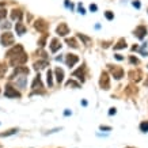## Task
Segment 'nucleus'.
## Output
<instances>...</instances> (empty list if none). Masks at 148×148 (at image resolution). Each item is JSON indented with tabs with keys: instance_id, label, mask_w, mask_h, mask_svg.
<instances>
[{
	"instance_id": "obj_1",
	"label": "nucleus",
	"mask_w": 148,
	"mask_h": 148,
	"mask_svg": "<svg viewBox=\"0 0 148 148\" xmlns=\"http://www.w3.org/2000/svg\"><path fill=\"white\" fill-rule=\"evenodd\" d=\"M7 58H8V61L11 65H16L18 67L19 64H25L27 61V56L25 53V50H23V46L22 45H16L14 46L11 50H8V53H7Z\"/></svg>"
},
{
	"instance_id": "obj_2",
	"label": "nucleus",
	"mask_w": 148,
	"mask_h": 148,
	"mask_svg": "<svg viewBox=\"0 0 148 148\" xmlns=\"http://www.w3.org/2000/svg\"><path fill=\"white\" fill-rule=\"evenodd\" d=\"M4 95L7 98H19V97H21V92L16 91V88H14L12 86H5Z\"/></svg>"
},
{
	"instance_id": "obj_3",
	"label": "nucleus",
	"mask_w": 148,
	"mask_h": 148,
	"mask_svg": "<svg viewBox=\"0 0 148 148\" xmlns=\"http://www.w3.org/2000/svg\"><path fill=\"white\" fill-rule=\"evenodd\" d=\"M0 42H1V45L3 46H11L14 44V36L11 34V33H4V34L1 36Z\"/></svg>"
},
{
	"instance_id": "obj_4",
	"label": "nucleus",
	"mask_w": 148,
	"mask_h": 148,
	"mask_svg": "<svg viewBox=\"0 0 148 148\" xmlns=\"http://www.w3.org/2000/svg\"><path fill=\"white\" fill-rule=\"evenodd\" d=\"M99 86H101V88H103V90H109V87H110V82H109L108 72H102V75H101V80H99Z\"/></svg>"
},
{
	"instance_id": "obj_5",
	"label": "nucleus",
	"mask_w": 148,
	"mask_h": 148,
	"mask_svg": "<svg viewBox=\"0 0 148 148\" xmlns=\"http://www.w3.org/2000/svg\"><path fill=\"white\" fill-rule=\"evenodd\" d=\"M32 88L34 92H42V88H44V86H42V82H41V76L40 75H37L34 77V80H33V84H32Z\"/></svg>"
},
{
	"instance_id": "obj_6",
	"label": "nucleus",
	"mask_w": 148,
	"mask_h": 148,
	"mask_svg": "<svg viewBox=\"0 0 148 148\" xmlns=\"http://www.w3.org/2000/svg\"><path fill=\"white\" fill-rule=\"evenodd\" d=\"M27 75H18V76H15L12 80H15L16 86H18L21 90H23L25 87H26V82H27Z\"/></svg>"
},
{
	"instance_id": "obj_7",
	"label": "nucleus",
	"mask_w": 148,
	"mask_h": 148,
	"mask_svg": "<svg viewBox=\"0 0 148 148\" xmlns=\"http://www.w3.org/2000/svg\"><path fill=\"white\" fill-rule=\"evenodd\" d=\"M110 71H112V75L114 79L120 80L122 76H124V69L121 67H110Z\"/></svg>"
},
{
	"instance_id": "obj_8",
	"label": "nucleus",
	"mask_w": 148,
	"mask_h": 148,
	"mask_svg": "<svg viewBox=\"0 0 148 148\" xmlns=\"http://www.w3.org/2000/svg\"><path fill=\"white\" fill-rule=\"evenodd\" d=\"M34 26H36V29L38 30V32H41V33H45L46 30H48V23H46L44 19H38Z\"/></svg>"
},
{
	"instance_id": "obj_9",
	"label": "nucleus",
	"mask_w": 148,
	"mask_h": 148,
	"mask_svg": "<svg viewBox=\"0 0 148 148\" xmlns=\"http://www.w3.org/2000/svg\"><path fill=\"white\" fill-rule=\"evenodd\" d=\"M145 34H147V27H145V26H139V27H136L135 36L137 37L139 40H143L144 37H145Z\"/></svg>"
},
{
	"instance_id": "obj_10",
	"label": "nucleus",
	"mask_w": 148,
	"mask_h": 148,
	"mask_svg": "<svg viewBox=\"0 0 148 148\" xmlns=\"http://www.w3.org/2000/svg\"><path fill=\"white\" fill-rule=\"evenodd\" d=\"M77 61H79V57H77L76 54H67V60H65V63H67V65L69 68L73 67Z\"/></svg>"
},
{
	"instance_id": "obj_11",
	"label": "nucleus",
	"mask_w": 148,
	"mask_h": 148,
	"mask_svg": "<svg viewBox=\"0 0 148 148\" xmlns=\"http://www.w3.org/2000/svg\"><path fill=\"white\" fill-rule=\"evenodd\" d=\"M68 33H69V29H68L67 23H60V25L57 26V34L58 36L64 37V36H67Z\"/></svg>"
},
{
	"instance_id": "obj_12",
	"label": "nucleus",
	"mask_w": 148,
	"mask_h": 148,
	"mask_svg": "<svg viewBox=\"0 0 148 148\" xmlns=\"http://www.w3.org/2000/svg\"><path fill=\"white\" fill-rule=\"evenodd\" d=\"M18 75H29V69L26 67H16L12 73V76H11V79H14V77L18 76Z\"/></svg>"
},
{
	"instance_id": "obj_13",
	"label": "nucleus",
	"mask_w": 148,
	"mask_h": 148,
	"mask_svg": "<svg viewBox=\"0 0 148 148\" xmlns=\"http://www.w3.org/2000/svg\"><path fill=\"white\" fill-rule=\"evenodd\" d=\"M129 76H130V79H132L133 82H140L143 75H141V72H140L139 69H137V71H135V69H133V71L129 72Z\"/></svg>"
},
{
	"instance_id": "obj_14",
	"label": "nucleus",
	"mask_w": 148,
	"mask_h": 148,
	"mask_svg": "<svg viewBox=\"0 0 148 148\" xmlns=\"http://www.w3.org/2000/svg\"><path fill=\"white\" fill-rule=\"evenodd\" d=\"M60 48H61L60 41H58L57 38H53V40H52V42H50V50H52L53 53H56V52H57Z\"/></svg>"
},
{
	"instance_id": "obj_15",
	"label": "nucleus",
	"mask_w": 148,
	"mask_h": 148,
	"mask_svg": "<svg viewBox=\"0 0 148 148\" xmlns=\"http://www.w3.org/2000/svg\"><path fill=\"white\" fill-rule=\"evenodd\" d=\"M84 73H86V68L84 67H80L79 69H76V71L73 72V76L77 77V79H80L82 82L84 80Z\"/></svg>"
},
{
	"instance_id": "obj_16",
	"label": "nucleus",
	"mask_w": 148,
	"mask_h": 148,
	"mask_svg": "<svg viewBox=\"0 0 148 148\" xmlns=\"http://www.w3.org/2000/svg\"><path fill=\"white\" fill-rule=\"evenodd\" d=\"M15 30H16V34H18V36H23V34L26 33V26H25L23 23L18 22L15 25Z\"/></svg>"
},
{
	"instance_id": "obj_17",
	"label": "nucleus",
	"mask_w": 148,
	"mask_h": 148,
	"mask_svg": "<svg viewBox=\"0 0 148 148\" xmlns=\"http://www.w3.org/2000/svg\"><path fill=\"white\" fill-rule=\"evenodd\" d=\"M54 73H56V80H57L58 83H61V82L64 80V71L61 68H56V69H54Z\"/></svg>"
},
{
	"instance_id": "obj_18",
	"label": "nucleus",
	"mask_w": 148,
	"mask_h": 148,
	"mask_svg": "<svg viewBox=\"0 0 148 148\" xmlns=\"http://www.w3.org/2000/svg\"><path fill=\"white\" fill-rule=\"evenodd\" d=\"M49 65V63H48V60H42V61H37L36 64H34V68L36 69H42V68H45V67H48Z\"/></svg>"
},
{
	"instance_id": "obj_19",
	"label": "nucleus",
	"mask_w": 148,
	"mask_h": 148,
	"mask_svg": "<svg viewBox=\"0 0 148 148\" xmlns=\"http://www.w3.org/2000/svg\"><path fill=\"white\" fill-rule=\"evenodd\" d=\"M126 48V42L124 38H121V40L117 42V45H114V49L116 50H120V49H125Z\"/></svg>"
},
{
	"instance_id": "obj_20",
	"label": "nucleus",
	"mask_w": 148,
	"mask_h": 148,
	"mask_svg": "<svg viewBox=\"0 0 148 148\" xmlns=\"http://www.w3.org/2000/svg\"><path fill=\"white\" fill-rule=\"evenodd\" d=\"M11 18H12L14 21H21V18H22V12H21L19 10H14L12 12H11Z\"/></svg>"
},
{
	"instance_id": "obj_21",
	"label": "nucleus",
	"mask_w": 148,
	"mask_h": 148,
	"mask_svg": "<svg viewBox=\"0 0 148 148\" xmlns=\"http://www.w3.org/2000/svg\"><path fill=\"white\" fill-rule=\"evenodd\" d=\"M46 82H48V86L49 87H52L53 86V73H52V71H48V73H46Z\"/></svg>"
},
{
	"instance_id": "obj_22",
	"label": "nucleus",
	"mask_w": 148,
	"mask_h": 148,
	"mask_svg": "<svg viewBox=\"0 0 148 148\" xmlns=\"http://www.w3.org/2000/svg\"><path fill=\"white\" fill-rule=\"evenodd\" d=\"M67 44L71 46V48H77V46H79L75 38H67Z\"/></svg>"
},
{
	"instance_id": "obj_23",
	"label": "nucleus",
	"mask_w": 148,
	"mask_h": 148,
	"mask_svg": "<svg viewBox=\"0 0 148 148\" xmlns=\"http://www.w3.org/2000/svg\"><path fill=\"white\" fill-rule=\"evenodd\" d=\"M140 130L144 132V133H147L148 132V121H144V122L140 124Z\"/></svg>"
},
{
	"instance_id": "obj_24",
	"label": "nucleus",
	"mask_w": 148,
	"mask_h": 148,
	"mask_svg": "<svg viewBox=\"0 0 148 148\" xmlns=\"http://www.w3.org/2000/svg\"><path fill=\"white\" fill-rule=\"evenodd\" d=\"M67 87H75V88H79V87H80V84H79V83H76L75 80H68L67 82Z\"/></svg>"
},
{
	"instance_id": "obj_25",
	"label": "nucleus",
	"mask_w": 148,
	"mask_h": 148,
	"mask_svg": "<svg viewBox=\"0 0 148 148\" xmlns=\"http://www.w3.org/2000/svg\"><path fill=\"white\" fill-rule=\"evenodd\" d=\"M18 132V129H11L8 132H5V133H0V137H4V136H11V135H15Z\"/></svg>"
},
{
	"instance_id": "obj_26",
	"label": "nucleus",
	"mask_w": 148,
	"mask_h": 148,
	"mask_svg": "<svg viewBox=\"0 0 148 148\" xmlns=\"http://www.w3.org/2000/svg\"><path fill=\"white\" fill-rule=\"evenodd\" d=\"M79 38H80L83 42H84L86 45H90V42H91V40L88 38V37H86V36H83V34H79Z\"/></svg>"
},
{
	"instance_id": "obj_27",
	"label": "nucleus",
	"mask_w": 148,
	"mask_h": 148,
	"mask_svg": "<svg viewBox=\"0 0 148 148\" xmlns=\"http://www.w3.org/2000/svg\"><path fill=\"white\" fill-rule=\"evenodd\" d=\"M46 34H44V37H42V38H40V41H38V45L41 46V48H42V46H45V42H46Z\"/></svg>"
},
{
	"instance_id": "obj_28",
	"label": "nucleus",
	"mask_w": 148,
	"mask_h": 148,
	"mask_svg": "<svg viewBox=\"0 0 148 148\" xmlns=\"http://www.w3.org/2000/svg\"><path fill=\"white\" fill-rule=\"evenodd\" d=\"M105 16H106V19H109V21H112V19L114 18V15H113L112 11H106V12H105Z\"/></svg>"
},
{
	"instance_id": "obj_29",
	"label": "nucleus",
	"mask_w": 148,
	"mask_h": 148,
	"mask_svg": "<svg viewBox=\"0 0 148 148\" xmlns=\"http://www.w3.org/2000/svg\"><path fill=\"white\" fill-rule=\"evenodd\" d=\"M64 1H65L64 4H65V7H67L68 10H73V4H72V3L69 1V0H64Z\"/></svg>"
},
{
	"instance_id": "obj_30",
	"label": "nucleus",
	"mask_w": 148,
	"mask_h": 148,
	"mask_svg": "<svg viewBox=\"0 0 148 148\" xmlns=\"http://www.w3.org/2000/svg\"><path fill=\"white\" fill-rule=\"evenodd\" d=\"M129 61H130V64H135V65H137V64H139V60H137L136 57H133V56H130V57H129Z\"/></svg>"
},
{
	"instance_id": "obj_31",
	"label": "nucleus",
	"mask_w": 148,
	"mask_h": 148,
	"mask_svg": "<svg viewBox=\"0 0 148 148\" xmlns=\"http://www.w3.org/2000/svg\"><path fill=\"white\" fill-rule=\"evenodd\" d=\"M77 11H79V14H82V15H84L86 14V10L83 8V5H82V3L79 5H77Z\"/></svg>"
},
{
	"instance_id": "obj_32",
	"label": "nucleus",
	"mask_w": 148,
	"mask_h": 148,
	"mask_svg": "<svg viewBox=\"0 0 148 148\" xmlns=\"http://www.w3.org/2000/svg\"><path fill=\"white\" fill-rule=\"evenodd\" d=\"M5 15H7V11H5V10H0V21L4 19Z\"/></svg>"
},
{
	"instance_id": "obj_33",
	"label": "nucleus",
	"mask_w": 148,
	"mask_h": 148,
	"mask_svg": "<svg viewBox=\"0 0 148 148\" xmlns=\"http://www.w3.org/2000/svg\"><path fill=\"white\" fill-rule=\"evenodd\" d=\"M97 10H98V7H97L95 4H91L90 5V11H91V12H97Z\"/></svg>"
},
{
	"instance_id": "obj_34",
	"label": "nucleus",
	"mask_w": 148,
	"mask_h": 148,
	"mask_svg": "<svg viewBox=\"0 0 148 148\" xmlns=\"http://www.w3.org/2000/svg\"><path fill=\"white\" fill-rule=\"evenodd\" d=\"M133 7H136V8H140V1H139V0H135V1H133Z\"/></svg>"
},
{
	"instance_id": "obj_35",
	"label": "nucleus",
	"mask_w": 148,
	"mask_h": 148,
	"mask_svg": "<svg viewBox=\"0 0 148 148\" xmlns=\"http://www.w3.org/2000/svg\"><path fill=\"white\" fill-rule=\"evenodd\" d=\"M109 114H110V116H113V114H116V109L112 108L110 110H109Z\"/></svg>"
},
{
	"instance_id": "obj_36",
	"label": "nucleus",
	"mask_w": 148,
	"mask_h": 148,
	"mask_svg": "<svg viewBox=\"0 0 148 148\" xmlns=\"http://www.w3.org/2000/svg\"><path fill=\"white\" fill-rule=\"evenodd\" d=\"M101 129H102V130H112V128H110V126H101Z\"/></svg>"
},
{
	"instance_id": "obj_37",
	"label": "nucleus",
	"mask_w": 148,
	"mask_h": 148,
	"mask_svg": "<svg viewBox=\"0 0 148 148\" xmlns=\"http://www.w3.org/2000/svg\"><path fill=\"white\" fill-rule=\"evenodd\" d=\"M10 27H11V25H10L8 22H5L4 25H3V29H10Z\"/></svg>"
},
{
	"instance_id": "obj_38",
	"label": "nucleus",
	"mask_w": 148,
	"mask_h": 148,
	"mask_svg": "<svg viewBox=\"0 0 148 148\" xmlns=\"http://www.w3.org/2000/svg\"><path fill=\"white\" fill-rule=\"evenodd\" d=\"M116 58H117V60H120V61H121V60H124L122 54H116Z\"/></svg>"
},
{
	"instance_id": "obj_39",
	"label": "nucleus",
	"mask_w": 148,
	"mask_h": 148,
	"mask_svg": "<svg viewBox=\"0 0 148 148\" xmlns=\"http://www.w3.org/2000/svg\"><path fill=\"white\" fill-rule=\"evenodd\" d=\"M64 116H71V110H65V112H64Z\"/></svg>"
},
{
	"instance_id": "obj_40",
	"label": "nucleus",
	"mask_w": 148,
	"mask_h": 148,
	"mask_svg": "<svg viewBox=\"0 0 148 148\" xmlns=\"http://www.w3.org/2000/svg\"><path fill=\"white\" fill-rule=\"evenodd\" d=\"M82 105H83V106H87V101H82Z\"/></svg>"
},
{
	"instance_id": "obj_41",
	"label": "nucleus",
	"mask_w": 148,
	"mask_h": 148,
	"mask_svg": "<svg viewBox=\"0 0 148 148\" xmlns=\"http://www.w3.org/2000/svg\"><path fill=\"white\" fill-rule=\"evenodd\" d=\"M144 84H145V86H148V80H145V83H144Z\"/></svg>"
},
{
	"instance_id": "obj_42",
	"label": "nucleus",
	"mask_w": 148,
	"mask_h": 148,
	"mask_svg": "<svg viewBox=\"0 0 148 148\" xmlns=\"http://www.w3.org/2000/svg\"><path fill=\"white\" fill-rule=\"evenodd\" d=\"M128 148H132V147H128Z\"/></svg>"
}]
</instances>
